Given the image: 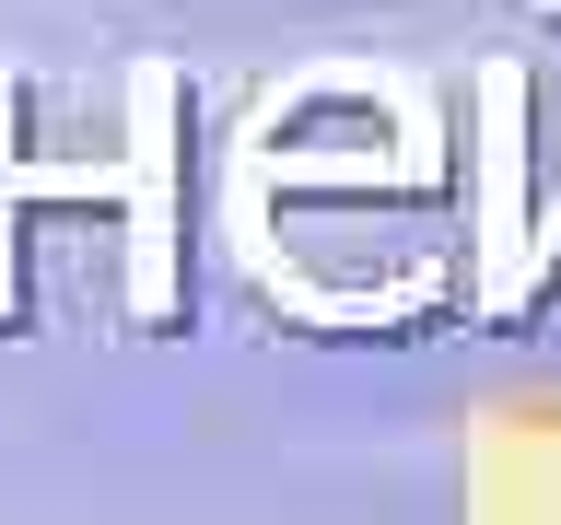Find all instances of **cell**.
Here are the masks:
<instances>
[{
	"label": "cell",
	"instance_id": "cell-1",
	"mask_svg": "<svg viewBox=\"0 0 561 525\" xmlns=\"http://www.w3.org/2000/svg\"><path fill=\"white\" fill-rule=\"evenodd\" d=\"M140 152L129 164H47V175H12V70H0V187H47V199H129V304L164 315L175 304V245H164V70H140Z\"/></svg>",
	"mask_w": 561,
	"mask_h": 525
}]
</instances>
